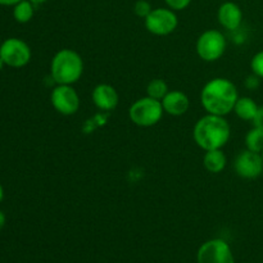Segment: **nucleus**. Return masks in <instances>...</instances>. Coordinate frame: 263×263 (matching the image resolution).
I'll list each match as a JSON object with an SVG mask.
<instances>
[{
    "label": "nucleus",
    "mask_w": 263,
    "mask_h": 263,
    "mask_svg": "<svg viewBox=\"0 0 263 263\" xmlns=\"http://www.w3.org/2000/svg\"><path fill=\"white\" fill-rule=\"evenodd\" d=\"M152 10H153V8H152L151 3L146 2V0H138L135 3V5H134V12H135V14L138 17L144 18V20L148 17Z\"/></svg>",
    "instance_id": "obj_20"
},
{
    "label": "nucleus",
    "mask_w": 263,
    "mask_h": 263,
    "mask_svg": "<svg viewBox=\"0 0 263 263\" xmlns=\"http://www.w3.org/2000/svg\"><path fill=\"white\" fill-rule=\"evenodd\" d=\"M168 91V86H167L166 82L161 79L152 80L148 84V86H146V95L157 100L163 99Z\"/></svg>",
    "instance_id": "obj_18"
},
{
    "label": "nucleus",
    "mask_w": 263,
    "mask_h": 263,
    "mask_svg": "<svg viewBox=\"0 0 263 263\" xmlns=\"http://www.w3.org/2000/svg\"><path fill=\"white\" fill-rule=\"evenodd\" d=\"M4 66H5V64H4V62H3V59L0 58V72L3 71V68H4Z\"/></svg>",
    "instance_id": "obj_28"
},
{
    "label": "nucleus",
    "mask_w": 263,
    "mask_h": 263,
    "mask_svg": "<svg viewBox=\"0 0 263 263\" xmlns=\"http://www.w3.org/2000/svg\"><path fill=\"white\" fill-rule=\"evenodd\" d=\"M218 22L223 28L229 31H234L239 28L243 21V12L240 7L233 2H226L218 8Z\"/></svg>",
    "instance_id": "obj_12"
},
{
    "label": "nucleus",
    "mask_w": 263,
    "mask_h": 263,
    "mask_svg": "<svg viewBox=\"0 0 263 263\" xmlns=\"http://www.w3.org/2000/svg\"><path fill=\"white\" fill-rule=\"evenodd\" d=\"M92 102L100 110H113L118 105V92L112 85L99 84L92 90Z\"/></svg>",
    "instance_id": "obj_11"
},
{
    "label": "nucleus",
    "mask_w": 263,
    "mask_h": 263,
    "mask_svg": "<svg viewBox=\"0 0 263 263\" xmlns=\"http://www.w3.org/2000/svg\"><path fill=\"white\" fill-rule=\"evenodd\" d=\"M193 136L203 151L222 149L230 139V125L222 116L208 113L195 123Z\"/></svg>",
    "instance_id": "obj_2"
},
{
    "label": "nucleus",
    "mask_w": 263,
    "mask_h": 263,
    "mask_svg": "<svg viewBox=\"0 0 263 263\" xmlns=\"http://www.w3.org/2000/svg\"><path fill=\"white\" fill-rule=\"evenodd\" d=\"M163 107L161 100L153 99L151 97L138 99L128 109V117L140 127H151L157 125L163 116Z\"/></svg>",
    "instance_id": "obj_4"
},
{
    "label": "nucleus",
    "mask_w": 263,
    "mask_h": 263,
    "mask_svg": "<svg viewBox=\"0 0 263 263\" xmlns=\"http://www.w3.org/2000/svg\"><path fill=\"white\" fill-rule=\"evenodd\" d=\"M145 27L151 33L166 36L174 32L177 27V15L170 8H156L145 18Z\"/></svg>",
    "instance_id": "obj_8"
},
{
    "label": "nucleus",
    "mask_w": 263,
    "mask_h": 263,
    "mask_svg": "<svg viewBox=\"0 0 263 263\" xmlns=\"http://www.w3.org/2000/svg\"><path fill=\"white\" fill-rule=\"evenodd\" d=\"M259 105L249 97H241L236 100L234 112L240 120L243 121H253Z\"/></svg>",
    "instance_id": "obj_15"
},
{
    "label": "nucleus",
    "mask_w": 263,
    "mask_h": 263,
    "mask_svg": "<svg viewBox=\"0 0 263 263\" xmlns=\"http://www.w3.org/2000/svg\"><path fill=\"white\" fill-rule=\"evenodd\" d=\"M35 14V5L30 0H22L13 7V17L18 23H27Z\"/></svg>",
    "instance_id": "obj_16"
},
{
    "label": "nucleus",
    "mask_w": 263,
    "mask_h": 263,
    "mask_svg": "<svg viewBox=\"0 0 263 263\" xmlns=\"http://www.w3.org/2000/svg\"><path fill=\"white\" fill-rule=\"evenodd\" d=\"M226 158L225 153L222 149H212V151H207L203 158V164H204L205 170L211 174H220L223 171L226 167Z\"/></svg>",
    "instance_id": "obj_14"
},
{
    "label": "nucleus",
    "mask_w": 263,
    "mask_h": 263,
    "mask_svg": "<svg viewBox=\"0 0 263 263\" xmlns=\"http://www.w3.org/2000/svg\"><path fill=\"white\" fill-rule=\"evenodd\" d=\"M5 222H7V217H5V213L3 211H0V230L4 228Z\"/></svg>",
    "instance_id": "obj_25"
},
{
    "label": "nucleus",
    "mask_w": 263,
    "mask_h": 263,
    "mask_svg": "<svg viewBox=\"0 0 263 263\" xmlns=\"http://www.w3.org/2000/svg\"><path fill=\"white\" fill-rule=\"evenodd\" d=\"M246 146L248 151L262 153L263 152V131L253 127L246 135Z\"/></svg>",
    "instance_id": "obj_17"
},
{
    "label": "nucleus",
    "mask_w": 263,
    "mask_h": 263,
    "mask_svg": "<svg viewBox=\"0 0 263 263\" xmlns=\"http://www.w3.org/2000/svg\"><path fill=\"white\" fill-rule=\"evenodd\" d=\"M20 2H22V0H0V5H3V7H14Z\"/></svg>",
    "instance_id": "obj_24"
},
{
    "label": "nucleus",
    "mask_w": 263,
    "mask_h": 263,
    "mask_svg": "<svg viewBox=\"0 0 263 263\" xmlns=\"http://www.w3.org/2000/svg\"><path fill=\"white\" fill-rule=\"evenodd\" d=\"M31 49L27 43L18 37H9L0 46V58L5 66L12 68H22L31 61Z\"/></svg>",
    "instance_id": "obj_5"
},
{
    "label": "nucleus",
    "mask_w": 263,
    "mask_h": 263,
    "mask_svg": "<svg viewBox=\"0 0 263 263\" xmlns=\"http://www.w3.org/2000/svg\"><path fill=\"white\" fill-rule=\"evenodd\" d=\"M261 154H262V158H263V152H262V153H261Z\"/></svg>",
    "instance_id": "obj_30"
},
{
    "label": "nucleus",
    "mask_w": 263,
    "mask_h": 263,
    "mask_svg": "<svg viewBox=\"0 0 263 263\" xmlns=\"http://www.w3.org/2000/svg\"><path fill=\"white\" fill-rule=\"evenodd\" d=\"M198 263H235L230 246L222 239H211L199 247Z\"/></svg>",
    "instance_id": "obj_7"
},
{
    "label": "nucleus",
    "mask_w": 263,
    "mask_h": 263,
    "mask_svg": "<svg viewBox=\"0 0 263 263\" xmlns=\"http://www.w3.org/2000/svg\"><path fill=\"white\" fill-rule=\"evenodd\" d=\"M30 2L32 3V4L35 5V7H36V5H41V4H44V3H46V2H48V0H30Z\"/></svg>",
    "instance_id": "obj_26"
},
{
    "label": "nucleus",
    "mask_w": 263,
    "mask_h": 263,
    "mask_svg": "<svg viewBox=\"0 0 263 263\" xmlns=\"http://www.w3.org/2000/svg\"><path fill=\"white\" fill-rule=\"evenodd\" d=\"M164 3H166L170 9L176 12V10H182L189 7L192 0H164Z\"/></svg>",
    "instance_id": "obj_21"
},
{
    "label": "nucleus",
    "mask_w": 263,
    "mask_h": 263,
    "mask_svg": "<svg viewBox=\"0 0 263 263\" xmlns=\"http://www.w3.org/2000/svg\"><path fill=\"white\" fill-rule=\"evenodd\" d=\"M82 72L81 55L72 49H62L51 59L50 74L57 85H73L81 79Z\"/></svg>",
    "instance_id": "obj_3"
},
{
    "label": "nucleus",
    "mask_w": 263,
    "mask_h": 263,
    "mask_svg": "<svg viewBox=\"0 0 263 263\" xmlns=\"http://www.w3.org/2000/svg\"><path fill=\"white\" fill-rule=\"evenodd\" d=\"M252 122H253V127H257L263 131V105L258 108V110H257L256 116H254Z\"/></svg>",
    "instance_id": "obj_22"
},
{
    "label": "nucleus",
    "mask_w": 263,
    "mask_h": 263,
    "mask_svg": "<svg viewBox=\"0 0 263 263\" xmlns=\"http://www.w3.org/2000/svg\"><path fill=\"white\" fill-rule=\"evenodd\" d=\"M0 46H2V40H0Z\"/></svg>",
    "instance_id": "obj_29"
},
{
    "label": "nucleus",
    "mask_w": 263,
    "mask_h": 263,
    "mask_svg": "<svg viewBox=\"0 0 263 263\" xmlns=\"http://www.w3.org/2000/svg\"><path fill=\"white\" fill-rule=\"evenodd\" d=\"M259 77H257L256 74H252V76H249L248 79H247L246 81V85L247 87H249V89H256V87H258L259 85Z\"/></svg>",
    "instance_id": "obj_23"
},
{
    "label": "nucleus",
    "mask_w": 263,
    "mask_h": 263,
    "mask_svg": "<svg viewBox=\"0 0 263 263\" xmlns=\"http://www.w3.org/2000/svg\"><path fill=\"white\" fill-rule=\"evenodd\" d=\"M236 175L243 179H257L263 172V158L261 153H256L246 149L240 152L234 162Z\"/></svg>",
    "instance_id": "obj_10"
},
{
    "label": "nucleus",
    "mask_w": 263,
    "mask_h": 263,
    "mask_svg": "<svg viewBox=\"0 0 263 263\" xmlns=\"http://www.w3.org/2000/svg\"><path fill=\"white\" fill-rule=\"evenodd\" d=\"M163 110L170 116H182L187 112L190 100L186 94L180 90H172L167 92L166 97L161 100Z\"/></svg>",
    "instance_id": "obj_13"
},
{
    "label": "nucleus",
    "mask_w": 263,
    "mask_h": 263,
    "mask_svg": "<svg viewBox=\"0 0 263 263\" xmlns=\"http://www.w3.org/2000/svg\"><path fill=\"white\" fill-rule=\"evenodd\" d=\"M226 50V39L217 30H207L198 37L197 53L203 61L215 62L223 55Z\"/></svg>",
    "instance_id": "obj_6"
},
{
    "label": "nucleus",
    "mask_w": 263,
    "mask_h": 263,
    "mask_svg": "<svg viewBox=\"0 0 263 263\" xmlns=\"http://www.w3.org/2000/svg\"><path fill=\"white\" fill-rule=\"evenodd\" d=\"M238 99L235 84L223 77H216L208 81L200 92V103L207 113L222 117L233 112Z\"/></svg>",
    "instance_id": "obj_1"
},
{
    "label": "nucleus",
    "mask_w": 263,
    "mask_h": 263,
    "mask_svg": "<svg viewBox=\"0 0 263 263\" xmlns=\"http://www.w3.org/2000/svg\"><path fill=\"white\" fill-rule=\"evenodd\" d=\"M3 199H4V187L0 184V203L3 202Z\"/></svg>",
    "instance_id": "obj_27"
},
{
    "label": "nucleus",
    "mask_w": 263,
    "mask_h": 263,
    "mask_svg": "<svg viewBox=\"0 0 263 263\" xmlns=\"http://www.w3.org/2000/svg\"><path fill=\"white\" fill-rule=\"evenodd\" d=\"M251 69L253 74H256L259 79H263V50L253 55L251 61Z\"/></svg>",
    "instance_id": "obj_19"
},
{
    "label": "nucleus",
    "mask_w": 263,
    "mask_h": 263,
    "mask_svg": "<svg viewBox=\"0 0 263 263\" xmlns=\"http://www.w3.org/2000/svg\"><path fill=\"white\" fill-rule=\"evenodd\" d=\"M54 109L63 116H72L79 110L80 97L72 85H57L50 94Z\"/></svg>",
    "instance_id": "obj_9"
}]
</instances>
